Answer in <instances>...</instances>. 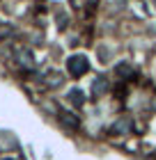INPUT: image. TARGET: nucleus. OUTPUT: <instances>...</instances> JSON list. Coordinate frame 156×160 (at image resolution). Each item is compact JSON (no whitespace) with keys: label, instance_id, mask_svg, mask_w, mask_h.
<instances>
[{"label":"nucleus","instance_id":"39448f33","mask_svg":"<svg viewBox=\"0 0 156 160\" xmlns=\"http://www.w3.org/2000/svg\"><path fill=\"white\" fill-rule=\"evenodd\" d=\"M69 101L73 105H83L85 103V98H83V92H78V89H71L69 92Z\"/></svg>","mask_w":156,"mask_h":160},{"label":"nucleus","instance_id":"423d86ee","mask_svg":"<svg viewBox=\"0 0 156 160\" xmlns=\"http://www.w3.org/2000/svg\"><path fill=\"white\" fill-rule=\"evenodd\" d=\"M115 71H117L120 76H129V78H133V67H129V64H117Z\"/></svg>","mask_w":156,"mask_h":160},{"label":"nucleus","instance_id":"f03ea898","mask_svg":"<svg viewBox=\"0 0 156 160\" xmlns=\"http://www.w3.org/2000/svg\"><path fill=\"white\" fill-rule=\"evenodd\" d=\"M57 119H60L67 128H78V117H71L69 112H60V114H57Z\"/></svg>","mask_w":156,"mask_h":160},{"label":"nucleus","instance_id":"7ed1b4c3","mask_svg":"<svg viewBox=\"0 0 156 160\" xmlns=\"http://www.w3.org/2000/svg\"><path fill=\"white\" fill-rule=\"evenodd\" d=\"M92 89H94V94H96V96H101V94H106L108 92V80L106 78H96L94 80V85H92Z\"/></svg>","mask_w":156,"mask_h":160},{"label":"nucleus","instance_id":"20e7f679","mask_svg":"<svg viewBox=\"0 0 156 160\" xmlns=\"http://www.w3.org/2000/svg\"><path fill=\"white\" fill-rule=\"evenodd\" d=\"M113 130H117L120 135L129 133V130H131V121H129V119H120V121H117L115 126H113Z\"/></svg>","mask_w":156,"mask_h":160},{"label":"nucleus","instance_id":"f257e3e1","mask_svg":"<svg viewBox=\"0 0 156 160\" xmlns=\"http://www.w3.org/2000/svg\"><path fill=\"white\" fill-rule=\"evenodd\" d=\"M67 67H69V73L71 76H83V73H87V69H90V64H87V60L83 55H73L71 60H69V64H67Z\"/></svg>","mask_w":156,"mask_h":160}]
</instances>
